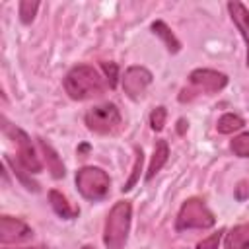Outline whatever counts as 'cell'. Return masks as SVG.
Wrapping results in <instances>:
<instances>
[{
	"mask_svg": "<svg viewBox=\"0 0 249 249\" xmlns=\"http://www.w3.org/2000/svg\"><path fill=\"white\" fill-rule=\"evenodd\" d=\"M33 237V230L19 218L14 216H0V243L10 245V243H23Z\"/></svg>",
	"mask_w": 249,
	"mask_h": 249,
	"instance_id": "8",
	"label": "cell"
},
{
	"mask_svg": "<svg viewBox=\"0 0 249 249\" xmlns=\"http://www.w3.org/2000/svg\"><path fill=\"white\" fill-rule=\"evenodd\" d=\"M49 202H51V208L54 210V214L60 216L62 220H74L80 214V208L74 206L72 202H68V198L56 189L49 191Z\"/></svg>",
	"mask_w": 249,
	"mask_h": 249,
	"instance_id": "11",
	"label": "cell"
},
{
	"mask_svg": "<svg viewBox=\"0 0 249 249\" xmlns=\"http://www.w3.org/2000/svg\"><path fill=\"white\" fill-rule=\"evenodd\" d=\"M8 249V247H6ZM21 249H49V247H43V245H39V247H21Z\"/></svg>",
	"mask_w": 249,
	"mask_h": 249,
	"instance_id": "24",
	"label": "cell"
},
{
	"mask_svg": "<svg viewBox=\"0 0 249 249\" xmlns=\"http://www.w3.org/2000/svg\"><path fill=\"white\" fill-rule=\"evenodd\" d=\"M226 249H249V222L237 224L226 231L224 237Z\"/></svg>",
	"mask_w": 249,
	"mask_h": 249,
	"instance_id": "12",
	"label": "cell"
},
{
	"mask_svg": "<svg viewBox=\"0 0 249 249\" xmlns=\"http://www.w3.org/2000/svg\"><path fill=\"white\" fill-rule=\"evenodd\" d=\"M152 33H154V35H158V37L163 41L165 49H167L171 54H175V53H179V51H181V41L173 35V31L167 27V23H165V21L156 19V21L152 23Z\"/></svg>",
	"mask_w": 249,
	"mask_h": 249,
	"instance_id": "15",
	"label": "cell"
},
{
	"mask_svg": "<svg viewBox=\"0 0 249 249\" xmlns=\"http://www.w3.org/2000/svg\"><path fill=\"white\" fill-rule=\"evenodd\" d=\"M230 148L237 158H249V132H241L233 136V140L230 142Z\"/></svg>",
	"mask_w": 249,
	"mask_h": 249,
	"instance_id": "18",
	"label": "cell"
},
{
	"mask_svg": "<svg viewBox=\"0 0 249 249\" xmlns=\"http://www.w3.org/2000/svg\"><path fill=\"white\" fill-rule=\"evenodd\" d=\"M18 10H19V19H21V23L27 25V23H31L33 18H35V14H37V10H39V2L23 0V2H19Z\"/></svg>",
	"mask_w": 249,
	"mask_h": 249,
	"instance_id": "20",
	"label": "cell"
},
{
	"mask_svg": "<svg viewBox=\"0 0 249 249\" xmlns=\"http://www.w3.org/2000/svg\"><path fill=\"white\" fill-rule=\"evenodd\" d=\"M101 68L107 76V82H109V88H115L117 86V78H119V70H117V64L115 62H101Z\"/></svg>",
	"mask_w": 249,
	"mask_h": 249,
	"instance_id": "23",
	"label": "cell"
},
{
	"mask_svg": "<svg viewBox=\"0 0 249 249\" xmlns=\"http://www.w3.org/2000/svg\"><path fill=\"white\" fill-rule=\"evenodd\" d=\"M84 123L95 134H113L121 128V111L115 103H101L86 113Z\"/></svg>",
	"mask_w": 249,
	"mask_h": 249,
	"instance_id": "7",
	"label": "cell"
},
{
	"mask_svg": "<svg viewBox=\"0 0 249 249\" xmlns=\"http://www.w3.org/2000/svg\"><path fill=\"white\" fill-rule=\"evenodd\" d=\"M130 220H132L130 200H119L111 206V210L105 218V228H103V245L107 249H123L124 247L128 230H130Z\"/></svg>",
	"mask_w": 249,
	"mask_h": 249,
	"instance_id": "2",
	"label": "cell"
},
{
	"mask_svg": "<svg viewBox=\"0 0 249 249\" xmlns=\"http://www.w3.org/2000/svg\"><path fill=\"white\" fill-rule=\"evenodd\" d=\"M167 158H169V146L165 140H158L156 146H154V152H152V160H150V165H148V171H146V181H152L156 177V173L167 163Z\"/></svg>",
	"mask_w": 249,
	"mask_h": 249,
	"instance_id": "14",
	"label": "cell"
},
{
	"mask_svg": "<svg viewBox=\"0 0 249 249\" xmlns=\"http://www.w3.org/2000/svg\"><path fill=\"white\" fill-rule=\"evenodd\" d=\"M216 224V218L212 210L206 206V202L198 196L187 198L175 218V230L187 231V230H208Z\"/></svg>",
	"mask_w": 249,
	"mask_h": 249,
	"instance_id": "4",
	"label": "cell"
},
{
	"mask_svg": "<svg viewBox=\"0 0 249 249\" xmlns=\"http://www.w3.org/2000/svg\"><path fill=\"white\" fill-rule=\"evenodd\" d=\"M224 233H226V230H218L216 233H212V235L204 237L202 241H198V243H196V249H218L220 239H222Z\"/></svg>",
	"mask_w": 249,
	"mask_h": 249,
	"instance_id": "22",
	"label": "cell"
},
{
	"mask_svg": "<svg viewBox=\"0 0 249 249\" xmlns=\"http://www.w3.org/2000/svg\"><path fill=\"white\" fill-rule=\"evenodd\" d=\"M2 130L6 136H10L14 140V144L18 146V161L21 163L23 169H27L29 173H39L43 169V163L31 144V138L27 136L25 130H21L19 126L12 124L6 117H2Z\"/></svg>",
	"mask_w": 249,
	"mask_h": 249,
	"instance_id": "6",
	"label": "cell"
},
{
	"mask_svg": "<svg viewBox=\"0 0 249 249\" xmlns=\"http://www.w3.org/2000/svg\"><path fill=\"white\" fill-rule=\"evenodd\" d=\"M76 189L78 193L89 200V202H99L109 195L111 189V179L109 175L101 169V167H93V165H84L76 171Z\"/></svg>",
	"mask_w": 249,
	"mask_h": 249,
	"instance_id": "5",
	"label": "cell"
},
{
	"mask_svg": "<svg viewBox=\"0 0 249 249\" xmlns=\"http://www.w3.org/2000/svg\"><path fill=\"white\" fill-rule=\"evenodd\" d=\"M228 86V76L224 72L218 70H210V68H196L189 74V86L181 89L179 93V101H193L196 95L200 93H218L220 89H224Z\"/></svg>",
	"mask_w": 249,
	"mask_h": 249,
	"instance_id": "3",
	"label": "cell"
},
{
	"mask_svg": "<svg viewBox=\"0 0 249 249\" xmlns=\"http://www.w3.org/2000/svg\"><path fill=\"white\" fill-rule=\"evenodd\" d=\"M228 12H230V18L233 21V25L237 27V31L241 33L243 41H245V47H247V66H249V10L245 4L233 0V2H228Z\"/></svg>",
	"mask_w": 249,
	"mask_h": 249,
	"instance_id": "10",
	"label": "cell"
},
{
	"mask_svg": "<svg viewBox=\"0 0 249 249\" xmlns=\"http://www.w3.org/2000/svg\"><path fill=\"white\" fill-rule=\"evenodd\" d=\"M64 89L74 101L97 97L105 91V82L89 64H76L64 76Z\"/></svg>",
	"mask_w": 249,
	"mask_h": 249,
	"instance_id": "1",
	"label": "cell"
},
{
	"mask_svg": "<svg viewBox=\"0 0 249 249\" xmlns=\"http://www.w3.org/2000/svg\"><path fill=\"white\" fill-rule=\"evenodd\" d=\"M165 119H167V109L165 107L160 105V107L152 109V113H150V126H152V130L160 132L163 128V124H165Z\"/></svg>",
	"mask_w": 249,
	"mask_h": 249,
	"instance_id": "21",
	"label": "cell"
},
{
	"mask_svg": "<svg viewBox=\"0 0 249 249\" xmlns=\"http://www.w3.org/2000/svg\"><path fill=\"white\" fill-rule=\"evenodd\" d=\"M39 148H41V152H43V156H45V163H47L51 175H53L54 179L64 177V173H66V171H64V163H62V160L58 158L56 150H54L47 140H43V138H39Z\"/></svg>",
	"mask_w": 249,
	"mask_h": 249,
	"instance_id": "13",
	"label": "cell"
},
{
	"mask_svg": "<svg viewBox=\"0 0 249 249\" xmlns=\"http://www.w3.org/2000/svg\"><path fill=\"white\" fill-rule=\"evenodd\" d=\"M243 124H245V121H243V117H239L237 113H224V115L218 119V123H216V130H218L220 134H231V132L243 128Z\"/></svg>",
	"mask_w": 249,
	"mask_h": 249,
	"instance_id": "17",
	"label": "cell"
},
{
	"mask_svg": "<svg viewBox=\"0 0 249 249\" xmlns=\"http://www.w3.org/2000/svg\"><path fill=\"white\" fill-rule=\"evenodd\" d=\"M134 154H136V160H134V165H132V175H130V179L124 183V187H123V193H124V191H130V189L134 187V183L138 181V177H140V171H142L144 154H142V150H140V148H134Z\"/></svg>",
	"mask_w": 249,
	"mask_h": 249,
	"instance_id": "19",
	"label": "cell"
},
{
	"mask_svg": "<svg viewBox=\"0 0 249 249\" xmlns=\"http://www.w3.org/2000/svg\"><path fill=\"white\" fill-rule=\"evenodd\" d=\"M4 163H6V165L12 169V171H14V175H16V177H18V179L23 183V187H25V189L35 191V193L39 191V183L31 179V173H29L27 169H23L19 161H14V160H12L8 154H4Z\"/></svg>",
	"mask_w": 249,
	"mask_h": 249,
	"instance_id": "16",
	"label": "cell"
},
{
	"mask_svg": "<svg viewBox=\"0 0 249 249\" xmlns=\"http://www.w3.org/2000/svg\"><path fill=\"white\" fill-rule=\"evenodd\" d=\"M82 249H93V247H91V245H84Z\"/></svg>",
	"mask_w": 249,
	"mask_h": 249,
	"instance_id": "25",
	"label": "cell"
},
{
	"mask_svg": "<svg viewBox=\"0 0 249 249\" xmlns=\"http://www.w3.org/2000/svg\"><path fill=\"white\" fill-rule=\"evenodd\" d=\"M152 84V72L144 66H128L123 76V89L130 99L144 95L146 88Z\"/></svg>",
	"mask_w": 249,
	"mask_h": 249,
	"instance_id": "9",
	"label": "cell"
}]
</instances>
